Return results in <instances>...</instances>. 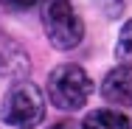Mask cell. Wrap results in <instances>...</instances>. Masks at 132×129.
<instances>
[{
    "instance_id": "cell-1",
    "label": "cell",
    "mask_w": 132,
    "mask_h": 129,
    "mask_svg": "<svg viewBox=\"0 0 132 129\" xmlns=\"http://www.w3.org/2000/svg\"><path fill=\"white\" fill-rule=\"evenodd\" d=\"M93 96V79L87 76V70L81 65H59L53 67L48 76V98L56 109L65 112H76Z\"/></svg>"
},
{
    "instance_id": "cell-2",
    "label": "cell",
    "mask_w": 132,
    "mask_h": 129,
    "mask_svg": "<svg viewBox=\"0 0 132 129\" xmlns=\"http://www.w3.org/2000/svg\"><path fill=\"white\" fill-rule=\"evenodd\" d=\"M42 31L56 51H73L84 39V23L70 0H48L42 6Z\"/></svg>"
},
{
    "instance_id": "cell-3",
    "label": "cell",
    "mask_w": 132,
    "mask_h": 129,
    "mask_svg": "<svg viewBox=\"0 0 132 129\" xmlns=\"http://www.w3.org/2000/svg\"><path fill=\"white\" fill-rule=\"evenodd\" d=\"M45 118V98L37 84L26 79L14 81V87L6 93L3 101V121L14 129H34Z\"/></svg>"
},
{
    "instance_id": "cell-4",
    "label": "cell",
    "mask_w": 132,
    "mask_h": 129,
    "mask_svg": "<svg viewBox=\"0 0 132 129\" xmlns=\"http://www.w3.org/2000/svg\"><path fill=\"white\" fill-rule=\"evenodd\" d=\"M28 70H31L28 51L20 42H14L11 37H3L0 34V76L20 81V79L28 76Z\"/></svg>"
},
{
    "instance_id": "cell-5",
    "label": "cell",
    "mask_w": 132,
    "mask_h": 129,
    "mask_svg": "<svg viewBox=\"0 0 132 129\" xmlns=\"http://www.w3.org/2000/svg\"><path fill=\"white\" fill-rule=\"evenodd\" d=\"M101 98L107 104H132V65H118L101 79Z\"/></svg>"
},
{
    "instance_id": "cell-6",
    "label": "cell",
    "mask_w": 132,
    "mask_h": 129,
    "mask_svg": "<svg viewBox=\"0 0 132 129\" xmlns=\"http://www.w3.org/2000/svg\"><path fill=\"white\" fill-rule=\"evenodd\" d=\"M81 126L84 129H132V121L124 112L112 109V107H101V109L87 112L84 121H81Z\"/></svg>"
},
{
    "instance_id": "cell-7",
    "label": "cell",
    "mask_w": 132,
    "mask_h": 129,
    "mask_svg": "<svg viewBox=\"0 0 132 129\" xmlns=\"http://www.w3.org/2000/svg\"><path fill=\"white\" fill-rule=\"evenodd\" d=\"M115 56L118 59H127L132 62V20L124 23L121 34H118V42H115Z\"/></svg>"
},
{
    "instance_id": "cell-8",
    "label": "cell",
    "mask_w": 132,
    "mask_h": 129,
    "mask_svg": "<svg viewBox=\"0 0 132 129\" xmlns=\"http://www.w3.org/2000/svg\"><path fill=\"white\" fill-rule=\"evenodd\" d=\"M39 0H3V6L6 8H14V11H23V8H31V6H37Z\"/></svg>"
},
{
    "instance_id": "cell-9",
    "label": "cell",
    "mask_w": 132,
    "mask_h": 129,
    "mask_svg": "<svg viewBox=\"0 0 132 129\" xmlns=\"http://www.w3.org/2000/svg\"><path fill=\"white\" fill-rule=\"evenodd\" d=\"M48 129H84L79 124V121H73V118H62V121H56V124H51Z\"/></svg>"
}]
</instances>
